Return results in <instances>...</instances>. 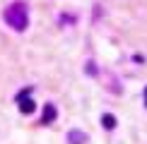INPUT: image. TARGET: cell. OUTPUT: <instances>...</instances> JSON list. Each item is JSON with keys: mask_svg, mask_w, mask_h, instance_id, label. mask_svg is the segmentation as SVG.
Wrapping results in <instances>:
<instances>
[{"mask_svg": "<svg viewBox=\"0 0 147 144\" xmlns=\"http://www.w3.org/2000/svg\"><path fill=\"white\" fill-rule=\"evenodd\" d=\"M3 19L7 22L15 31H24V29L29 27V7L17 0V3L7 5V10L3 12Z\"/></svg>", "mask_w": 147, "mask_h": 144, "instance_id": "1", "label": "cell"}, {"mask_svg": "<svg viewBox=\"0 0 147 144\" xmlns=\"http://www.w3.org/2000/svg\"><path fill=\"white\" fill-rule=\"evenodd\" d=\"M56 115H58L56 106H53V103H46V108H44V115H41V125H51L53 120H56Z\"/></svg>", "mask_w": 147, "mask_h": 144, "instance_id": "2", "label": "cell"}, {"mask_svg": "<svg viewBox=\"0 0 147 144\" xmlns=\"http://www.w3.org/2000/svg\"><path fill=\"white\" fill-rule=\"evenodd\" d=\"M68 142L70 144H84V142H87V135L80 132V130H70L68 132Z\"/></svg>", "mask_w": 147, "mask_h": 144, "instance_id": "3", "label": "cell"}, {"mask_svg": "<svg viewBox=\"0 0 147 144\" xmlns=\"http://www.w3.org/2000/svg\"><path fill=\"white\" fill-rule=\"evenodd\" d=\"M34 108H36V103L32 99H22L20 101V111L24 113V115H29V113H34Z\"/></svg>", "mask_w": 147, "mask_h": 144, "instance_id": "4", "label": "cell"}, {"mask_svg": "<svg viewBox=\"0 0 147 144\" xmlns=\"http://www.w3.org/2000/svg\"><path fill=\"white\" fill-rule=\"evenodd\" d=\"M101 125H104L106 130H113V127H116V118L111 115V113H104V115H101Z\"/></svg>", "mask_w": 147, "mask_h": 144, "instance_id": "5", "label": "cell"}, {"mask_svg": "<svg viewBox=\"0 0 147 144\" xmlns=\"http://www.w3.org/2000/svg\"><path fill=\"white\" fill-rule=\"evenodd\" d=\"M29 94H32V87H27V89H22V91L17 94V101H22V99H27Z\"/></svg>", "mask_w": 147, "mask_h": 144, "instance_id": "6", "label": "cell"}, {"mask_svg": "<svg viewBox=\"0 0 147 144\" xmlns=\"http://www.w3.org/2000/svg\"><path fill=\"white\" fill-rule=\"evenodd\" d=\"M87 72H89V75H96V67H94V63H87Z\"/></svg>", "mask_w": 147, "mask_h": 144, "instance_id": "7", "label": "cell"}, {"mask_svg": "<svg viewBox=\"0 0 147 144\" xmlns=\"http://www.w3.org/2000/svg\"><path fill=\"white\" fill-rule=\"evenodd\" d=\"M145 106H147V89H145Z\"/></svg>", "mask_w": 147, "mask_h": 144, "instance_id": "8", "label": "cell"}]
</instances>
